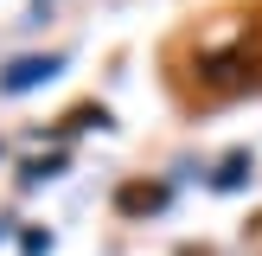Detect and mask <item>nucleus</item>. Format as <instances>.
I'll use <instances>...</instances> for the list:
<instances>
[{"label":"nucleus","instance_id":"obj_2","mask_svg":"<svg viewBox=\"0 0 262 256\" xmlns=\"http://www.w3.org/2000/svg\"><path fill=\"white\" fill-rule=\"evenodd\" d=\"M160 199H166L160 186H128V192H122V205H128V211H135V205H147V211H154Z\"/></svg>","mask_w":262,"mask_h":256},{"label":"nucleus","instance_id":"obj_1","mask_svg":"<svg viewBox=\"0 0 262 256\" xmlns=\"http://www.w3.org/2000/svg\"><path fill=\"white\" fill-rule=\"evenodd\" d=\"M51 71H58V58H19L7 77H0V83H7V90H32V83H45Z\"/></svg>","mask_w":262,"mask_h":256}]
</instances>
